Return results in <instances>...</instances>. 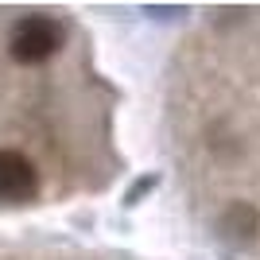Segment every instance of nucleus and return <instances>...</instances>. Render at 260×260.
<instances>
[{
    "instance_id": "2",
    "label": "nucleus",
    "mask_w": 260,
    "mask_h": 260,
    "mask_svg": "<svg viewBox=\"0 0 260 260\" xmlns=\"http://www.w3.org/2000/svg\"><path fill=\"white\" fill-rule=\"evenodd\" d=\"M35 194H39L35 163L16 148H0V202L20 206V202H31Z\"/></svg>"
},
{
    "instance_id": "3",
    "label": "nucleus",
    "mask_w": 260,
    "mask_h": 260,
    "mask_svg": "<svg viewBox=\"0 0 260 260\" xmlns=\"http://www.w3.org/2000/svg\"><path fill=\"white\" fill-rule=\"evenodd\" d=\"M225 233H233V237H252V225H256V214H252L245 202H237V206H229V214H225Z\"/></svg>"
},
{
    "instance_id": "1",
    "label": "nucleus",
    "mask_w": 260,
    "mask_h": 260,
    "mask_svg": "<svg viewBox=\"0 0 260 260\" xmlns=\"http://www.w3.org/2000/svg\"><path fill=\"white\" fill-rule=\"evenodd\" d=\"M62 47V23L51 16H23L12 23L8 35V54L20 66H39Z\"/></svg>"
}]
</instances>
